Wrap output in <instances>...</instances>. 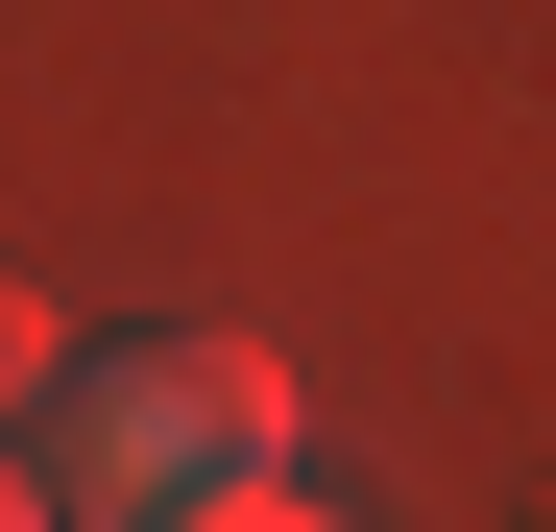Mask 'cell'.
<instances>
[{
  "instance_id": "1",
  "label": "cell",
  "mask_w": 556,
  "mask_h": 532,
  "mask_svg": "<svg viewBox=\"0 0 556 532\" xmlns=\"http://www.w3.org/2000/svg\"><path fill=\"white\" fill-rule=\"evenodd\" d=\"M49 484H73V532H194L242 484H291V364L266 339H73Z\"/></svg>"
},
{
  "instance_id": "2",
  "label": "cell",
  "mask_w": 556,
  "mask_h": 532,
  "mask_svg": "<svg viewBox=\"0 0 556 532\" xmlns=\"http://www.w3.org/2000/svg\"><path fill=\"white\" fill-rule=\"evenodd\" d=\"M49 388H73V315H49V291H0V435H49Z\"/></svg>"
},
{
  "instance_id": "3",
  "label": "cell",
  "mask_w": 556,
  "mask_h": 532,
  "mask_svg": "<svg viewBox=\"0 0 556 532\" xmlns=\"http://www.w3.org/2000/svg\"><path fill=\"white\" fill-rule=\"evenodd\" d=\"M0 532H73V484H49V435H0Z\"/></svg>"
},
{
  "instance_id": "4",
  "label": "cell",
  "mask_w": 556,
  "mask_h": 532,
  "mask_svg": "<svg viewBox=\"0 0 556 532\" xmlns=\"http://www.w3.org/2000/svg\"><path fill=\"white\" fill-rule=\"evenodd\" d=\"M194 532H339V508H291V484H242V508H194Z\"/></svg>"
}]
</instances>
